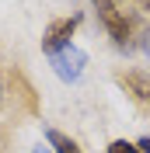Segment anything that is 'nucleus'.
Listing matches in <instances>:
<instances>
[{
    "label": "nucleus",
    "mask_w": 150,
    "mask_h": 153,
    "mask_svg": "<svg viewBox=\"0 0 150 153\" xmlns=\"http://www.w3.org/2000/svg\"><path fill=\"white\" fill-rule=\"evenodd\" d=\"M136 150H140V153H150V136H143L140 143H136Z\"/></svg>",
    "instance_id": "9"
},
{
    "label": "nucleus",
    "mask_w": 150,
    "mask_h": 153,
    "mask_svg": "<svg viewBox=\"0 0 150 153\" xmlns=\"http://www.w3.org/2000/svg\"><path fill=\"white\" fill-rule=\"evenodd\" d=\"M108 153H140V150H136V143H126V139H115V143H108Z\"/></svg>",
    "instance_id": "6"
},
{
    "label": "nucleus",
    "mask_w": 150,
    "mask_h": 153,
    "mask_svg": "<svg viewBox=\"0 0 150 153\" xmlns=\"http://www.w3.org/2000/svg\"><path fill=\"white\" fill-rule=\"evenodd\" d=\"M35 153H52V150H49V146H35Z\"/></svg>",
    "instance_id": "11"
},
{
    "label": "nucleus",
    "mask_w": 150,
    "mask_h": 153,
    "mask_svg": "<svg viewBox=\"0 0 150 153\" xmlns=\"http://www.w3.org/2000/svg\"><path fill=\"white\" fill-rule=\"evenodd\" d=\"M49 63H52V70H56L59 80H66V84H77V80H80V73H84L87 56L74 45V42H70V45L56 49V52H49Z\"/></svg>",
    "instance_id": "1"
},
{
    "label": "nucleus",
    "mask_w": 150,
    "mask_h": 153,
    "mask_svg": "<svg viewBox=\"0 0 150 153\" xmlns=\"http://www.w3.org/2000/svg\"><path fill=\"white\" fill-rule=\"evenodd\" d=\"M122 84L133 87L140 101H150V76H143V73H126V76H122Z\"/></svg>",
    "instance_id": "5"
},
{
    "label": "nucleus",
    "mask_w": 150,
    "mask_h": 153,
    "mask_svg": "<svg viewBox=\"0 0 150 153\" xmlns=\"http://www.w3.org/2000/svg\"><path fill=\"white\" fill-rule=\"evenodd\" d=\"M77 25H80V14H74V18H59V21H52L46 28V38H42V52H56V49H63V45H70V38H74V31H77Z\"/></svg>",
    "instance_id": "3"
},
{
    "label": "nucleus",
    "mask_w": 150,
    "mask_h": 153,
    "mask_svg": "<svg viewBox=\"0 0 150 153\" xmlns=\"http://www.w3.org/2000/svg\"><path fill=\"white\" fill-rule=\"evenodd\" d=\"M46 139H49V150L52 153H80V146H77L74 139H66L63 132H56V129H49Z\"/></svg>",
    "instance_id": "4"
},
{
    "label": "nucleus",
    "mask_w": 150,
    "mask_h": 153,
    "mask_svg": "<svg viewBox=\"0 0 150 153\" xmlns=\"http://www.w3.org/2000/svg\"><path fill=\"white\" fill-rule=\"evenodd\" d=\"M140 49H143V52H147V56H150V28H147V31H143V35H140Z\"/></svg>",
    "instance_id": "8"
},
{
    "label": "nucleus",
    "mask_w": 150,
    "mask_h": 153,
    "mask_svg": "<svg viewBox=\"0 0 150 153\" xmlns=\"http://www.w3.org/2000/svg\"><path fill=\"white\" fill-rule=\"evenodd\" d=\"M105 28H108V35H112L115 49H122V52H133L136 49V42H133V18H126V10L115 7L112 14H105Z\"/></svg>",
    "instance_id": "2"
},
{
    "label": "nucleus",
    "mask_w": 150,
    "mask_h": 153,
    "mask_svg": "<svg viewBox=\"0 0 150 153\" xmlns=\"http://www.w3.org/2000/svg\"><path fill=\"white\" fill-rule=\"evenodd\" d=\"M91 4H94V7H98V14H101V18H105V14H112V10H115V0H91Z\"/></svg>",
    "instance_id": "7"
},
{
    "label": "nucleus",
    "mask_w": 150,
    "mask_h": 153,
    "mask_svg": "<svg viewBox=\"0 0 150 153\" xmlns=\"http://www.w3.org/2000/svg\"><path fill=\"white\" fill-rule=\"evenodd\" d=\"M0 101H4V84H0Z\"/></svg>",
    "instance_id": "12"
},
{
    "label": "nucleus",
    "mask_w": 150,
    "mask_h": 153,
    "mask_svg": "<svg viewBox=\"0 0 150 153\" xmlns=\"http://www.w3.org/2000/svg\"><path fill=\"white\" fill-rule=\"evenodd\" d=\"M140 4V10H150V0H136Z\"/></svg>",
    "instance_id": "10"
}]
</instances>
